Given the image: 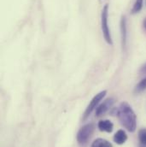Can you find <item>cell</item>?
<instances>
[{
  "mask_svg": "<svg viewBox=\"0 0 146 147\" xmlns=\"http://www.w3.org/2000/svg\"><path fill=\"white\" fill-rule=\"evenodd\" d=\"M116 115L119 118L121 125L129 132L133 133L137 127V118L132 107L126 102L120 104V107L117 108Z\"/></svg>",
  "mask_w": 146,
  "mask_h": 147,
  "instance_id": "6da1fadb",
  "label": "cell"
},
{
  "mask_svg": "<svg viewBox=\"0 0 146 147\" xmlns=\"http://www.w3.org/2000/svg\"><path fill=\"white\" fill-rule=\"evenodd\" d=\"M95 129V125L93 123H88L83 126L77 134V141L79 145L85 146L87 144L88 140L92 137Z\"/></svg>",
  "mask_w": 146,
  "mask_h": 147,
  "instance_id": "7a4b0ae2",
  "label": "cell"
},
{
  "mask_svg": "<svg viewBox=\"0 0 146 147\" xmlns=\"http://www.w3.org/2000/svg\"><path fill=\"white\" fill-rule=\"evenodd\" d=\"M108 16H109V4H105L103 10H102V15H101L102 31H103V35H104L105 41L109 45H112L113 40H112V37L110 34L109 26H108Z\"/></svg>",
  "mask_w": 146,
  "mask_h": 147,
  "instance_id": "3957f363",
  "label": "cell"
},
{
  "mask_svg": "<svg viewBox=\"0 0 146 147\" xmlns=\"http://www.w3.org/2000/svg\"><path fill=\"white\" fill-rule=\"evenodd\" d=\"M106 93H107V91H103V92L98 93V94L92 99V101L90 102L89 105L87 106L86 110H85L84 115H83V120H84V121L87 119V117L91 115V113L93 111V110H94L95 108H97L98 105V104L100 103V101H102V99L105 97Z\"/></svg>",
  "mask_w": 146,
  "mask_h": 147,
  "instance_id": "277c9868",
  "label": "cell"
},
{
  "mask_svg": "<svg viewBox=\"0 0 146 147\" xmlns=\"http://www.w3.org/2000/svg\"><path fill=\"white\" fill-rule=\"evenodd\" d=\"M114 102H115V99L113 98H107L106 100H104V103H102L100 105L98 106V108L96 110V115L98 117V116L104 115L106 112H108L111 109V107L113 106Z\"/></svg>",
  "mask_w": 146,
  "mask_h": 147,
  "instance_id": "5b68a950",
  "label": "cell"
},
{
  "mask_svg": "<svg viewBox=\"0 0 146 147\" xmlns=\"http://www.w3.org/2000/svg\"><path fill=\"white\" fill-rule=\"evenodd\" d=\"M120 36H121V45L123 48H126V16H121L120 19Z\"/></svg>",
  "mask_w": 146,
  "mask_h": 147,
  "instance_id": "8992f818",
  "label": "cell"
},
{
  "mask_svg": "<svg viewBox=\"0 0 146 147\" xmlns=\"http://www.w3.org/2000/svg\"><path fill=\"white\" fill-rule=\"evenodd\" d=\"M98 127L102 132L111 133L113 131L114 125L110 120H102L98 123Z\"/></svg>",
  "mask_w": 146,
  "mask_h": 147,
  "instance_id": "52a82bcc",
  "label": "cell"
},
{
  "mask_svg": "<svg viewBox=\"0 0 146 147\" xmlns=\"http://www.w3.org/2000/svg\"><path fill=\"white\" fill-rule=\"evenodd\" d=\"M127 140V135L124 130H118L115 134L114 135V141L117 145H122L124 144Z\"/></svg>",
  "mask_w": 146,
  "mask_h": 147,
  "instance_id": "ba28073f",
  "label": "cell"
},
{
  "mask_svg": "<svg viewBox=\"0 0 146 147\" xmlns=\"http://www.w3.org/2000/svg\"><path fill=\"white\" fill-rule=\"evenodd\" d=\"M92 147H113L112 145L110 144L106 140L104 139H97L93 141Z\"/></svg>",
  "mask_w": 146,
  "mask_h": 147,
  "instance_id": "9c48e42d",
  "label": "cell"
},
{
  "mask_svg": "<svg viewBox=\"0 0 146 147\" xmlns=\"http://www.w3.org/2000/svg\"><path fill=\"white\" fill-rule=\"evenodd\" d=\"M139 147H146V128H142L139 132Z\"/></svg>",
  "mask_w": 146,
  "mask_h": 147,
  "instance_id": "30bf717a",
  "label": "cell"
},
{
  "mask_svg": "<svg viewBox=\"0 0 146 147\" xmlns=\"http://www.w3.org/2000/svg\"><path fill=\"white\" fill-rule=\"evenodd\" d=\"M143 1L144 0H136L134 4H133V7L132 9V14H136V13H139L141 9H142V7H143Z\"/></svg>",
  "mask_w": 146,
  "mask_h": 147,
  "instance_id": "8fae6325",
  "label": "cell"
},
{
  "mask_svg": "<svg viewBox=\"0 0 146 147\" xmlns=\"http://www.w3.org/2000/svg\"><path fill=\"white\" fill-rule=\"evenodd\" d=\"M146 89V78L143 79L136 86L135 88V92H142L143 91H145Z\"/></svg>",
  "mask_w": 146,
  "mask_h": 147,
  "instance_id": "7c38bea8",
  "label": "cell"
},
{
  "mask_svg": "<svg viewBox=\"0 0 146 147\" xmlns=\"http://www.w3.org/2000/svg\"><path fill=\"white\" fill-rule=\"evenodd\" d=\"M140 73L146 74V64H145V66H144V67H142V69H140Z\"/></svg>",
  "mask_w": 146,
  "mask_h": 147,
  "instance_id": "4fadbf2b",
  "label": "cell"
},
{
  "mask_svg": "<svg viewBox=\"0 0 146 147\" xmlns=\"http://www.w3.org/2000/svg\"><path fill=\"white\" fill-rule=\"evenodd\" d=\"M144 28H145L146 30V18L145 19V21H144Z\"/></svg>",
  "mask_w": 146,
  "mask_h": 147,
  "instance_id": "5bb4252c",
  "label": "cell"
}]
</instances>
